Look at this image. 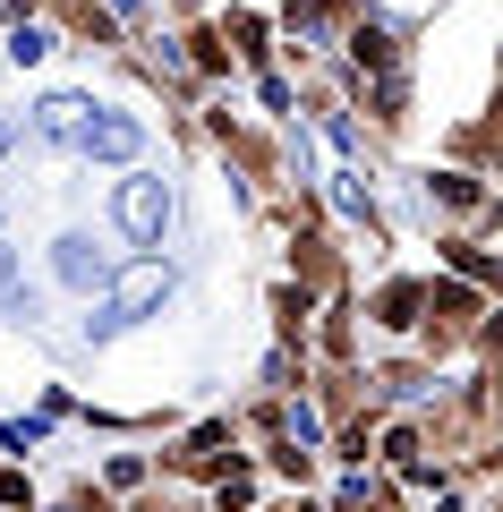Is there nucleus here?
Returning <instances> with one entry per match:
<instances>
[{
	"mask_svg": "<svg viewBox=\"0 0 503 512\" xmlns=\"http://www.w3.org/2000/svg\"><path fill=\"white\" fill-rule=\"evenodd\" d=\"M77 154H86V163H137L145 154V120L137 111H103L94 103L86 128H77Z\"/></svg>",
	"mask_w": 503,
	"mask_h": 512,
	"instance_id": "3",
	"label": "nucleus"
},
{
	"mask_svg": "<svg viewBox=\"0 0 503 512\" xmlns=\"http://www.w3.org/2000/svg\"><path fill=\"white\" fill-rule=\"evenodd\" d=\"M171 214H180V205H171V180H162V171H128V180L111 188V222H120V239L137 256H154L162 239H171Z\"/></svg>",
	"mask_w": 503,
	"mask_h": 512,
	"instance_id": "1",
	"label": "nucleus"
},
{
	"mask_svg": "<svg viewBox=\"0 0 503 512\" xmlns=\"http://www.w3.org/2000/svg\"><path fill=\"white\" fill-rule=\"evenodd\" d=\"M171 291H180V274H171V256H120L103 282V308L120 316V325H137V316L171 308Z\"/></svg>",
	"mask_w": 503,
	"mask_h": 512,
	"instance_id": "2",
	"label": "nucleus"
},
{
	"mask_svg": "<svg viewBox=\"0 0 503 512\" xmlns=\"http://www.w3.org/2000/svg\"><path fill=\"white\" fill-rule=\"evenodd\" d=\"M43 52H52V26H18V35H9V60H18V69H35Z\"/></svg>",
	"mask_w": 503,
	"mask_h": 512,
	"instance_id": "7",
	"label": "nucleus"
},
{
	"mask_svg": "<svg viewBox=\"0 0 503 512\" xmlns=\"http://www.w3.org/2000/svg\"><path fill=\"white\" fill-rule=\"evenodd\" d=\"M111 265H120V256H111V248H94L86 231H60V239H52V274L69 282L77 299H94V291H103V282H111Z\"/></svg>",
	"mask_w": 503,
	"mask_h": 512,
	"instance_id": "4",
	"label": "nucleus"
},
{
	"mask_svg": "<svg viewBox=\"0 0 503 512\" xmlns=\"http://www.w3.org/2000/svg\"><path fill=\"white\" fill-rule=\"evenodd\" d=\"M77 333H86V342H111V333H128V325L111 308H86V325H77Z\"/></svg>",
	"mask_w": 503,
	"mask_h": 512,
	"instance_id": "9",
	"label": "nucleus"
},
{
	"mask_svg": "<svg viewBox=\"0 0 503 512\" xmlns=\"http://www.w3.org/2000/svg\"><path fill=\"white\" fill-rule=\"evenodd\" d=\"M111 9H120V18H137V9H145V0H111Z\"/></svg>",
	"mask_w": 503,
	"mask_h": 512,
	"instance_id": "11",
	"label": "nucleus"
},
{
	"mask_svg": "<svg viewBox=\"0 0 503 512\" xmlns=\"http://www.w3.org/2000/svg\"><path fill=\"white\" fill-rule=\"evenodd\" d=\"M282 436H290V444H299V453H307V444L324 436V419H316V410H307V402H290V410H282Z\"/></svg>",
	"mask_w": 503,
	"mask_h": 512,
	"instance_id": "8",
	"label": "nucleus"
},
{
	"mask_svg": "<svg viewBox=\"0 0 503 512\" xmlns=\"http://www.w3.org/2000/svg\"><path fill=\"white\" fill-rule=\"evenodd\" d=\"M86 94H52V103L35 111V146H77V128H86Z\"/></svg>",
	"mask_w": 503,
	"mask_h": 512,
	"instance_id": "5",
	"label": "nucleus"
},
{
	"mask_svg": "<svg viewBox=\"0 0 503 512\" xmlns=\"http://www.w3.org/2000/svg\"><path fill=\"white\" fill-rule=\"evenodd\" d=\"M9 146H18V120H9V111H0V154H9Z\"/></svg>",
	"mask_w": 503,
	"mask_h": 512,
	"instance_id": "10",
	"label": "nucleus"
},
{
	"mask_svg": "<svg viewBox=\"0 0 503 512\" xmlns=\"http://www.w3.org/2000/svg\"><path fill=\"white\" fill-rule=\"evenodd\" d=\"M0 316H9V325H35V291H26L18 282V248H9V231H0Z\"/></svg>",
	"mask_w": 503,
	"mask_h": 512,
	"instance_id": "6",
	"label": "nucleus"
}]
</instances>
